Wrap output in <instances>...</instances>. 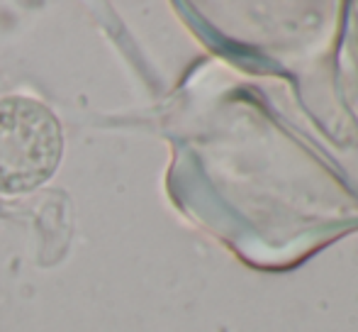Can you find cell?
I'll return each mask as SVG.
<instances>
[{"label": "cell", "mask_w": 358, "mask_h": 332, "mask_svg": "<svg viewBox=\"0 0 358 332\" xmlns=\"http://www.w3.org/2000/svg\"><path fill=\"white\" fill-rule=\"evenodd\" d=\"M64 157V132L44 103L22 95L0 98V193L39 188Z\"/></svg>", "instance_id": "6da1fadb"}]
</instances>
